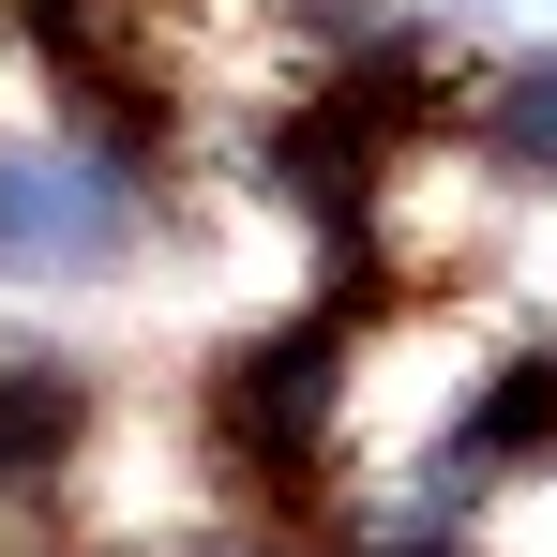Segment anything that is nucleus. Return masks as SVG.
<instances>
[{
  "instance_id": "obj_2",
  "label": "nucleus",
  "mask_w": 557,
  "mask_h": 557,
  "mask_svg": "<svg viewBox=\"0 0 557 557\" xmlns=\"http://www.w3.org/2000/svg\"><path fill=\"white\" fill-rule=\"evenodd\" d=\"M106 422H121V392H106L91 347H46V332H0V528H61V497L91 482Z\"/></svg>"
},
{
  "instance_id": "obj_1",
  "label": "nucleus",
  "mask_w": 557,
  "mask_h": 557,
  "mask_svg": "<svg viewBox=\"0 0 557 557\" xmlns=\"http://www.w3.org/2000/svg\"><path fill=\"white\" fill-rule=\"evenodd\" d=\"M166 226L182 211L136 182L106 136H76V121H15L0 136V301H91Z\"/></svg>"
}]
</instances>
